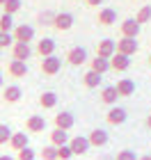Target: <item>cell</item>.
Returning <instances> with one entry per match:
<instances>
[{"label": "cell", "instance_id": "31", "mask_svg": "<svg viewBox=\"0 0 151 160\" xmlns=\"http://www.w3.org/2000/svg\"><path fill=\"white\" fill-rule=\"evenodd\" d=\"M140 156L135 153L133 149H121V151H117L114 153V160H138Z\"/></svg>", "mask_w": 151, "mask_h": 160}, {"label": "cell", "instance_id": "35", "mask_svg": "<svg viewBox=\"0 0 151 160\" xmlns=\"http://www.w3.org/2000/svg\"><path fill=\"white\" fill-rule=\"evenodd\" d=\"M14 46V34L12 32H0V48H12Z\"/></svg>", "mask_w": 151, "mask_h": 160}, {"label": "cell", "instance_id": "10", "mask_svg": "<svg viewBox=\"0 0 151 160\" xmlns=\"http://www.w3.org/2000/svg\"><path fill=\"white\" fill-rule=\"evenodd\" d=\"M96 23L103 25V28H110L117 23V12L112 9V7H101L98 9V16H96Z\"/></svg>", "mask_w": 151, "mask_h": 160}, {"label": "cell", "instance_id": "2", "mask_svg": "<svg viewBox=\"0 0 151 160\" xmlns=\"http://www.w3.org/2000/svg\"><path fill=\"white\" fill-rule=\"evenodd\" d=\"M67 62L71 64V67H83V64H87V62H89L87 50H85L83 46H73V48L67 53Z\"/></svg>", "mask_w": 151, "mask_h": 160}, {"label": "cell", "instance_id": "33", "mask_svg": "<svg viewBox=\"0 0 151 160\" xmlns=\"http://www.w3.org/2000/svg\"><path fill=\"white\" fill-rule=\"evenodd\" d=\"M16 160H37V151H34L32 147H25L23 151L16 153Z\"/></svg>", "mask_w": 151, "mask_h": 160}, {"label": "cell", "instance_id": "42", "mask_svg": "<svg viewBox=\"0 0 151 160\" xmlns=\"http://www.w3.org/2000/svg\"><path fill=\"white\" fill-rule=\"evenodd\" d=\"M5 2H7V0H0V7H3V5H5Z\"/></svg>", "mask_w": 151, "mask_h": 160}, {"label": "cell", "instance_id": "26", "mask_svg": "<svg viewBox=\"0 0 151 160\" xmlns=\"http://www.w3.org/2000/svg\"><path fill=\"white\" fill-rule=\"evenodd\" d=\"M149 21H151V5H142L138 9V14H135V23L142 28L144 23H149Z\"/></svg>", "mask_w": 151, "mask_h": 160}, {"label": "cell", "instance_id": "19", "mask_svg": "<svg viewBox=\"0 0 151 160\" xmlns=\"http://www.w3.org/2000/svg\"><path fill=\"white\" fill-rule=\"evenodd\" d=\"M37 55L44 60V57H50V55H55V41L50 39V37H44V39H39L37 41Z\"/></svg>", "mask_w": 151, "mask_h": 160}, {"label": "cell", "instance_id": "18", "mask_svg": "<svg viewBox=\"0 0 151 160\" xmlns=\"http://www.w3.org/2000/svg\"><path fill=\"white\" fill-rule=\"evenodd\" d=\"M128 67H131V57H126V55H121V53H114L110 57V69L112 71L124 73V71H128Z\"/></svg>", "mask_w": 151, "mask_h": 160}, {"label": "cell", "instance_id": "24", "mask_svg": "<svg viewBox=\"0 0 151 160\" xmlns=\"http://www.w3.org/2000/svg\"><path fill=\"white\" fill-rule=\"evenodd\" d=\"M101 80H103L101 73H96V71H87V73L83 76V85L87 87V89H96V87L101 85Z\"/></svg>", "mask_w": 151, "mask_h": 160}, {"label": "cell", "instance_id": "21", "mask_svg": "<svg viewBox=\"0 0 151 160\" xmlns=\"http://www.w3.org/2000/svg\"><path fill=\"white\" fill-rule=\"evenodd\" d=\"M117 98H119V94H117V87L114 85H108L101 89V103L103 105H117Z\"/></svg>", "mask_w": 151, "mask_h": 160}, {"label": "cell", "instance_id": "7", "mask_svg": "<svg viewBox=\"0 0 151 160\" xmlns=\"http://www.w3.org/2000/svg\"><path fill=\"white\" fill-rule=\"evenodd\" d=\"M126 119H128V112L124 108H119V105H112L110 110H108V114H105V121L110 123V126H121Z\"/></svg>", "mask_w": 151, "mask_h": 160}, {"label": "cell", "instance_id": "9", "mask_svg": "<svg viewBox=\"0 0 151 160\" xmlns=\"http://www.w3.org/2000/svg\"><path fill=\"white\" fill-rule=\"evenodd\" d=\"M119 32H121V37L138 39V34H140V25L135 23V18H124V21L119 23Z\"/></svg>", "mask_w": 151, "mask_h": 160}, {"label": "cell", "instance_id": "41", "mask_svg": "<svg viewBox=\"0 0 151 160\" xmlns=\"http://www.w3.org/2000/svg\"><path fill=\"white\" fill-rule=\"evenodd\" d=\"M0 87H3V73H0Z\"/></svg>", "mask_w": 151, "mask_h": 160}, {"label": "cell", "instance_id": "40", "mask_svg": "<svg viewBox=\"0 0 151 160\" xmlns=\"http://www.w3.org/2000/svg\"><path fill=\"white\" fill-rule=\"evenodd\" d=\"M147 64H149V67H151V53H149V57H147Z\"/></svg>", "mask_w": 151, "mask_h": 160}, {"label": "cell", "instance_id": "29", "mask_svg": "<svg viewBox=\"0 0 151 160\" xmlns=\"http://www.w3.org/2000/svg\"><path fill=\"white\" fill-rule=\"evenodd\" d=\"M39 156H41V160H57V147L46 144V147L39 151Z\"/></svg>", "mask_w": 151, "mask_h": 160}, {"label": "cell", "instance_id": "39", "mask_svg": "<svg viewBox=\"0 0 151 160\" xmlns=\"http://www.w3.org/2000/svg\"><path fill=\"white\" fill-rule=\"evenodd\" d=\"M147 128L151 130V114H149V117H147Z\"/></svg>", "mask_w": 151, "mask_h": 160}, {"label": "cell", "instance_id": "38", "mask_svg": "<svg viewBox=\"0 0 151 160\" xmlns=\"http://www.w3.org/2000/svg\"><path fill=\"white\" fill-rule=\"evenodd\" d=\"M138 160H151V153H147V156H140Z\"/></svg>", "mask_w": 151, "mask_h": 160}, {"label": "cell", "instance_id": "6", "mask_svg": "<svg viewBox=\"0 0 151 160\" xmlns=\"http://www.w3.org/2000/svg\"><path fill=\"white\" fill-rule=\"evenodd\" d=\"M114 53H117V41L114 39H101L96 43V55L103 57V60H110Z\"/></svg>", "mask_w": 151, "mask_h": 160}, {"label": "cell", "instance_id": "22", "mask_svg": "<svg viewBox=\"0 0 151 160\" xmlns=\"http://www.w3.org/2000/svg\"><path fill=\"white\" fill-rule=\"evenodd\" d=\"M48 140H50V144H53V147H64V144H69V133L67 130H60V128H53L48 133Z\"/></svg>", "mask_w": 151, "mask_h": 160}, {"label": "cell", "instance_id": "15", "mask_svg": "<svg viewBox=\"0 0 151 160\" xmlns=\"http://www.w3.org/2000/svg\"><path fill=\"white\" fill-rule=\"evenodd\" d=\"M25 147H30V137H28V133H25V130H21V133H14L12 140H9V149L18 153V151H23Z\"/></svg>", "mask_w": 151, "mask_h": 160}, {"label": "cell", "instance_id": "32", "mask_svg": "<svg viewBox=\"0 0 151 160\" xmlns=\"http://www.w3.org/2000/svg\"><path fill=\"white\" fill-rule=\"evenodd\" d=\"M12 135H14V130L7 126V123H0V144H9Z\"/></svg>", "mask_w": 151, "mask_h": 160}, {"label": "cell", "instance_id": "14", "mask_svg": "<svg viewBox=\"0 0 151 160\" xmlns=\"http://www.w3.org/2000/svg\"><path fill=\"white\" fill-rule=\"evenodd\" d=\"M21 96H23V89H21L18 85H7L3 89V101H5V103H9V105L18 103Z\"/></svg>", "mask_w": 151, "mask_h": 160}, {"label": "cell", "instance_id": "5", "mask_svg": "<svg viewBox=\"0 0 151 160\" xmlns=\"http://www.w3.org/2000/svg\"><path fill=\"white\" fill-rule=\"evenodd\" d=\"M73 21L76 18H73V14H71V12H57L53 28H55V30H60V32H67V30L73 28Z\"/></svg>", "mask_w": 151, "mask_h": 160}, {"label": "cell", "instance_id": "36", "mask_svg": "<svg viewBox=\"0 0 151 160\" xmlns=\"http://www.w3.org/2000/svg\"><path fill=\"white\" fill-rule=\"evenodd\" d=\"M85 5L87 7H98V5H103V0H85Z\"/></svg>", "mask_w": 151, "mask_h": 160}, {"label": "cell", "instance_id": "11", "mask_svg": "<svg viewBox=\"0 0 151 160\" xmlns=\"http://www.w3.org/2000/svg\"><path fill=\"white\" fill-rule=\"evenodd\" d=\"M69 147H71V151H73V156H85V153L92 149V147H89V140H87V137H83V135L71 137V140H69Z\"/></svg>", "mask_w": 151, "mask_h": 160}, {"label": "cell", "instance_id": "16", "mask_svg": "<svg viewBox=\"0 0 151 160\" xmlns=\"http://www.w3.org/2000/svg\"><path fill=\"white\" fill-rule=\"evenodd\" d=\"M87 140H89V147L101 149V147H105V144L110 142V137H108V133H105L103 128H94V130L87 135Z\"/></svg>", "mask_w": 151, "mask_h": 160}, {"label": "cell", "instance_id": "30", "mask_svg": "<svg viewBox=\"0 0 151 160\" xmlns=\"http://www.w3.org/2000/svg\"><path fill=\"white\" fill-rule=\"evenodd\" d=\"M21 0H7V2L3 5V14H9V16H14V14H16L18 9H21Z\"/></svg>", "mask_w": 151, "mask_h": 160}, {"label": "cell", "instance_id": "8", "mask_svg": "<svg viewBox=\"0 0 151 160\" xmlns=\"http://www.w3.org/2000/svg\"><path fill=\"white\" fill-rule=\"evenodd\" d=\"M53 123H55V128H60V130H69L73 128V123H76V119H73V114L71 112H67V110H62V112H57L55 117H53Z\"/></svg>", "mask_w": 151, "mask_h": 160}, {"label": "cell", "instance_id": "27", "mask_svg": "<svg viewBox=\"0 0 151 160\" xmlns=\"http://www.w3.org/2000/svg\"><path fill=\"white\" fill-rule=\"evenodd\" d=\"M55 14H57V12H48V9L39 12V14H37V23L44 25V28H53V23H55Z\"/></svg>", "mask_w": 151, "mask_h": 160}, {"label": "cell", "instance_id": "3", "mask_svg": "<svg viewBox=\"0 0 151 160\" xmlns=\"http://www.w3.org/2000/svg\"><path fill=\"white\" fill-rule=\"evenodd\" d=\"M14 41H18V43H30L34 39V28L32 25H28V23H21L14 28Z\"/></svg>", "mask_w": 151, "mask_h": 160}, {"label": "cell", "instance_id": "4", "mask_svg": "<svg viewBox=\"0 0 151 160\" xmlns=\"http://www.w3.org/2000/svg\"><path fill=\"white\" fill-rule=\"evenodd\" d=\"M140 50V43H138V39H128V37H121L119 41H117V53H121V55H126V57H133L135 53Z\"/></svg>", "mask_w": 151, "mask_h": 160}, {"label": "cell", "instance_id": "1", "mask_svg": "<svg viewBox=\"0 0 151 160\" xmlns=\"http://www.w3.org/2000/svg\"><path fill=\"white\" fill-rule=\"evenodd\" d=\"M39 69H41V73L44 76H57L60 73V69H62V60L57 55H50V57H44L41 60V64H39Z\"/></svg>", "mask_w": 151, "mask_h": 160}, {"label": "cell", "instance_id": "28", "mask_svg": "<svg viewBox=\"0 0 151 160\" xmlns=\"http://www.w3.org/2000/svg\"><path fill=\"white\" fill-rule=\"evenodd\" d=\"M14 16H9V14H3L0 16V32H14Z\"/></svg>", "mask_w": 151, "mask_h": 160}, {"label": "cell", "instance_id": "12", "mask_svg": "<svg viewBox=\"0 0 151 160\" xmlns=\"http://www.w3.org/2000/svg\"><path fill=\"white\" fill-rule=\"evenodd\" d=\"M46 130V119L41 114H32V117L25 119V133H44Z\"/></svg>", "mask_w": 151, "mask_h": 160}, {"label": "cell", "instance_id": "13", "mask_svg": "<svg viewBox=\"0 0 151 160\" xmlns=\"http://www.w3.org/2000/svg\"><path fill=\"white\" fill-rule=\"evenodd\" d=\"M34 50L30 48V43H18V41H14V46H12V55H14V60H18V62H28L32 57Z\"/></svg>", "mask_w": 151, "mask_h": 160}, {"label": "cell", "instance_id": "25", "mask_svg": "<svg viewBox=\"0 0 151 160\" xmlns=\"http://www.w3.org/2000/svg\"><path fill=\"white\" fill-rule=\"evenodd\" d=\"M39 105L44 108V110H53V108L57 105V94L55 92H44L39 96Z\"/></svg>", "mask_w": 151, "mask_h": 160}, {"label": "cell", "instance_id": "17", "mask_svg": "<svg viewBox=\"0 0 151 160\" xmlns=\"http://www.w3.org/2000/svg\"><path fill=\"white\" fill-rule=\"evenodd\" d=\"M7 73H9V78H25L28 76V62H18V60H12L9 64H7Z\"/></svg>", "mask_w": 151, "mask_h": 160}, {"label": "cell", "instance_id": "23", "mask_svg": "<svg viewBox=\"0 0 151 160\" xmlns=\"http://www.w3.org/2000/svg\"><path fill=\"white\" fill-rule=\"evenodd\" d=\"M87 64H89V71H96V73H101V76L110 71V60H103V57H98V55H94Z\"/></svg>", "mask_w": 151, "mask_h": 160}, {"label": "cell", "instance_id": "20", "mask_svg": "<svg viewBox=\"0 0 151 160\" xmlns=\"http://www.w3.org/2000/svg\"><path fill=\"white\" fill-rule=\"evenodd\" d=\"M117 94H119V98H128V96H133L135 94V82L131 78H121V80H117Z\"/></svg>", "mask_w": 151, "mask_h": 160}, {"label": "cell", "instance_id": "37", "mask_svg": "<svg viewBox=\"0 0 151 160\" xmlns=\"http://www.w3.org/2000/svg\"><path fill=\"white\" fill-rule=\"evenodd\" d=\"M0 160H16V158H14V156H7V153H5V156H0Z\"/></svg>", "mask_w": 151, "mask_h": 160}, {"label": "cell", "instance_id": "43", "mask_svg": "<svg viewBox=\"0 0 151 160\" xmlns=\"http://www.w3.org/2000/svg\"><path fill=\"white\" fill-rule=\"evenodd\" d=\"M0 55H3V48H0Z\"/></svg>", "mask_w": 151, "mask_h": 160}, {"label": "cell", "instance_id": "34", "mask_svg": "<svg viewBox=\"0 0 151 160\" xmlns=\"http://www.w3.org/2000/svg\"><path fill=\"white\" fill-rule=\"evenodd\" d=\"M73 158V151H71L69 144H64V147H57V160H71Z\"/></svg>", "mask_w": 151, "mask_h": 160}]
</instances>
